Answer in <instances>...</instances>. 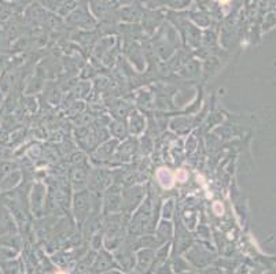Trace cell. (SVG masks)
<instances>
[{
	"mask_svg": "<svg viewBox=\"0 0 276 274\" xmlns=\"http://www.w3.org/2000/svg\"><path fill=\"white\" fill-rule=\"evenodd\" d=\"M214 210H216V212H217V214H221V212H223V207H220V204H216V206H214Z\"/></svg>",
	"mask_w": 276,
	"mask_h": 274,
	"instance_id": "obj_1",
	"label": "cell"
},
{
	"mask_svg": "<svg viewBox=\"0 0 276 274\" xmlns=\"http://www.w3.org/2000/svg\"><path fill=\"white\" fill-rule=\"evenodd\" d=\"M180 180H182V182L186 180V173L184 171H180Z\"/></svg>",
	"mask_w": 276,
	"mask_h": 274,
	"instance_id": "obj_2",
	"label": "cell"
},
{
	"mask_svg": "<svg viewBox=\"0 0 276 274\" xmlns=\"http://www.w3.org/2000/svg\"><path fill=\"white\" fill-rule=\"evenodd\" d=\"M221 4H227V3H230V0H220Z\"/></svg>",
	"mask_w": 276,
	"mask_h": 274,
	"instance_id": "obj_3",
	"label": "cell"
},
{
	"mask_svg": "<svg viewBox=\"0 0 276 274\" xmlns=\"http://www.w3.org/2000/svg\"><path fill=\"white\" fill-rule=\"evenodd\" d=\"M55 274H66V273H65V272H56Z\"/></svg>",
	"mask_w": 276,
	"mask_h": 274,
	"instance_id": "obj_4",
	"label": "cell"
}]
</instances>
